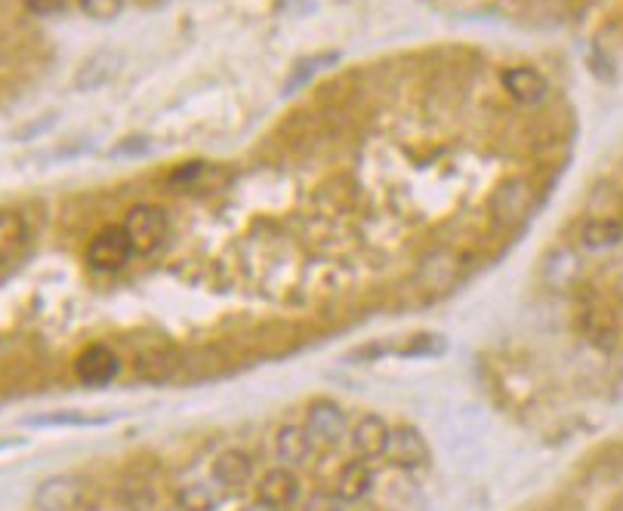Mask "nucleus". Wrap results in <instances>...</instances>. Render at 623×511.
I'll return each instance as SVG.
<instances>
[{
    "label": "nucleus",
    "instance_id": "nucleus-4",
    "mask_svg": "<svg viewBox=\"0 0 623 511\" xmlns=\"http://www.w3.org/2000/svg\"><path fill=\"white\" fill-rule=\"evenodd\" d=\"M130 255H133V243L124 231V225L99 228L87 243V265L93 272H121L130 262Z\"/></svg>",
    "mask_w": 623,
    "mask_h": 511
},
{
    "label": "nucleus",
    "instance_id": "nucleus-1",
    "mask_svg": "<svg viewBox=\"0 0 623 511\" xmlns=\"http://www.w3.org/2000/svg\"><path fill=\"white\" fill-rule=\"evenodd\" d=\"M534 210V186L525 179V176H513V179H503L501 186L491 191V201H487V213L494 216L497 225H521V222L531 216Z\"/></svg>",
    "mask_w": 623,
    "mask_h": 511
},
{
    "label": "nucleus",
    "instance_id": "nucleus-19",
    "mask_svg": "<svg viewBox=\"0 0 623 511\" xmlns=\"http://www.w3.org/2000/svg\"><path fill=\"white\" fill-rule=\"evenodd\" d=\"M28 243V225L19 213L10 210H0V265L19 259V253L25 250Z\"/></svg>",
    "mask_w": 623,
    "mask_h": 511
},
{
    "label": "nucleus",
    "instance_id": "nucleus-3",
    "mask_svg": "<svg viewBox=\"0 0 623 511\" xmlns=\"http://www.w3.org/2000/svg\"><path fill=\"white\" fill-rule=\"evenodd\" d=\"M303 428H306V435H309L315 447H328V450L340 447L349 438V431H352L343 407L333 404V401H312L309 407H306Z\"/></svg>",
    "mask_w": 623,
    "mask_h": 511
},
{
    "label": "nucleus",
    "instance_id": "nucleus-12",
    "mask_svg": "<svg viewBox=\"0 0 623 511\" xmlns=\"http://www.w3.org/2000/svg\"><path fill=\"white\" fill-rule=\"evenodd\" d=\"M389 431L392 428L386 426V419H380L377 413H364V416L355 419V426L349 431V441L358 450L362 460H377V456H386Z\"/></svg>",
    "mask_w": 623,
    "mask_h": 511
},
{
    "label": "nucleus",
    "instance_id": "nucleus-7",
    "mask_svg": "<svg viewBox=\"0 0 623 511\" xmlns=\"http://www.w3.org/2000/svg\"><path fill=\"white\" fill-rule=\"evenodd\" d=\"M296 499H299V477L294 475V468H284V465L269 468L257 484V502L269 509L287 511L296 506Z\"/></svg>",
    "mask_w": 623,
    "mask_h": 511
},
{
    "label": "nucleus",
    "instance_id": "nucleus-18",
    "mask_svg": "<svg viewBox=\"0 0 623 511\" xmlns=\"http://www.w3.org/2000/svg\"><path fill=\"white\" fill-rule=\"evenodd\" d=\"M580 277V259L568 247H559L553 253L546 255L543 262V281L553 287V290H572Z\"/></svg>",
    "mask_w": 623,
    "mask_h": 511
},
{
    "label": "nucleus",
    "instance_id": "nucleus-2",
    "mask_svg": "<svg viewBox=\"0 0 623 511\" xmlns=\"http://www.w3.org/2000/svg\"><path fill=\"white\" fill-rule=\"evenodd\" d=\"M124 231L130 235L133 253L149 255V253H155L157 247L167 240V235H171V219H167V213H164L161 206L137 204L127 210Z\"/></svg>",
    "mask_w": 623,
    "mask_h": 511
},
{
    "label": "nucleus",
    "instance_id": "nucleus-20",
    "mask_svg": "<svg viewBox=\"0 0 623 511\" xmlns=\"http://www.w3.org/2000/svg\"><path fill=\"white\" fill-rule=\"evenodd\" d=\"M115 502H118V511H157V494L142 480L124 484Z\"/></svg>",
    "mask_w": 623,
    "mask_h": 511
},
{
    "label": "nucleus",
    "instance_id": "nucleus-21",
    "mask_svg": "<svg viewBox=\"0 0 623 511\" xmlns=\"http://www.w3.org/2000/svg\"><path fill=\"white\" fill-rule=\"evenodd\" d=\"M137 373L142 379H149V382H167L171 376L176 373V358L171 352H145V355H139L137 360Z\"/></svg>",
    "mask_w": 623,
    "mask_h": 511
},
{
    "label": "nucleus",
    "instance_id": "nucleus-17",
    "mask_svg": "<svg viewBox=\"0 0 623 511\" xmlns=\"http://www.w3.org/2000/svg\"><path fill=\"white\" fill-rule=\"evenodd\" d=\"M580 243L587 250H614L623 243V222L614 216H589L580 225Z\"/></svg>",
    "mask_w": 623,
    "mask_h": 511
},
{
    "label": "nucleus",
    "instance_id": "nucleus-14",
    "mask_svg": "<svg viewBox=\"0 0 623 511\" xmlns=\"http://www.w3.org/2000/svg\"><path fill=\"white\" fill-rule=\"evenodd\" d=\"M272 447H275L278 465H284V468L306 465V462L312 460V450H315V443H312V438L306 435V428L294 426V423L278 428Z\"/></svg>",
    "mask_w": 623,
    "mask_h": 511
},
{
    "label": "nucleus",
    "instance_id": "nucleus-23",
    "mask_svg": "<svg viewBox=\"0 0 623 511\" xmlns=\"http://www.w3.org/2000/svg\"><path fill=\"white\" fill-rule=\"evenodd\" d=\"M330 62H337V52H325V56H315L309 62H299L294 71V78H291V84H287V93H294L296 86H303L306 81H312V78L321 71V66H330Z\"/></svg>",
    "mask_w": 623,
    "mask_h": 511
},
{
    "label": "nucleus",
    "instance_id": "nucleus-27",
    "mask_svg": "<svg viewBox=\"0 0 623 511\" xmlns=\"http://www.w3.org/2000/svg\"><path fill=\"white\" fill-rule=\"evenodd\" d=\"M201 173H204L201 164H186L183 170H176L174 176H171V182H191V179H198Z\"/></svg>",
    "mask_w": 623,
    "mask_h": 511
},
{
    "label": "nucleus",
    "instance_id": "nucleus-13",
    "mask_svg": "<svg viewBox=\"0 0 623 511\" xmlns=\"http://www.w3.org/2000/svg\"><path fill=\"white\" fill-rule=\"evenodd\" d=\"M121 66H124V56L118 50H111V47L96 50L93 56H87L84 66L78 69V74H74V86L84 90V93H93V90H99V86L108 84V81L118 74Z\"/></svg>",
    "mask_w": 623,
    "mask_h": 511
},
{
    "label": "nucleus",
    "instance_id": "nucleus-8",
    "mask_svg": "<svg viewBox=\"0 0 623 511\" xmlns=\"http://www.w3.org/2000/svg\"><path fill=\"white\" fill-rule=\"evenodd\" d=\"M74 373L84 385H108L115 376L121 373V360L108 345H87L74 358Z\"/></svg>",
    "mask_w": 623,
    "mask_h": 511
},
{
    "label": "nucleus",
    "instance_id": "nucleus-25",
    "mask_svg": "<svg viewBox=\"0 0 623 511\" xmlns=\"http://www.w3.org/2000/svg\"><path fill=\"white\" fill-rule=\"evenodd\" d=\"M346 506L337 494H315L306 499V511H346Z\"/></svg>",
    "mask_w": 623,
    "mask_h": 511
},
{
    "label": "nucleus",
    "instance_id": "nucleus-9",
    "mask_svg": "<svg viewBox=\"0 0 623 511\" xmlns=\"http://www.w3.org/2000/svg\"><path fill=\"white\" fill-rule=\"evenodd\" d=\"M223 487L210 477H186V480H179L174 490V499H176V509L179 511H216L220 509V502H223Z\"/></svg>",
    "mask_w": 623,
    "mask_h": 511
},
{
    "label": "nucleus",
    "instance_id": "nucleus-10",
    "mask_svg": "<svg viewBox=\"0 0 623 511\" xmlns=\"http://www.w3.org/2000/svg\"><path fill=\"white\" fill-rule=\"evenodd\" d=\"M503 90L509 93V99L519 105H540L550 93L546 78L531 66H513L501 74Z\"/></svg>",
    "mask_w": 623,
    "mask_h": 511
},
{
    "label": "nucleus",
    "instance_id": "nucleus-22",
    "mask_svg": "<svg viewBox=\"0 0 623 511\" xmlns=\"http://www.w3.org/2000/svg\"><path fill=\"white\" fill-rule=\"evenodd\" d=\"M445 348H448V340L442 333H416L401 342L396 352L408 358H430V355H445Z\"/></svg>",
    "mask_w": 623,
    "mask_h": 511
},
{
    "label": "nucleus",
    "instance_id": "nucleus-24",
    "mask_svg": "<svg viewBox=\"0 0 623 511\" xmlns=\"http://www.w3.org/2000/svg\"><path fill=\"white\" fill-rule=\"evenodd\" d=\"M78 3H81V10H84L90 19H99V22L121 16L124 10V0H78Z\"/></svg>",
    "mask_w": 623,
    "mask_h": 511
},
{
    "label": "nucleus",
    "instance_id": "nucleus-15",
    "mask_svg": "<svg viewBox=\"0 0 623 511\" xmlns=\"http://www.w3.org/2000/svg\"><path fill=\"white\" fill-rule=\"evenodd\" d=\"M81 502V480L74 475L50 477L35 494V506L40 511H74Z\"/></svg>",
    "mask_w": 623,
    "mask_h": 511
},
{
    "label": "nucleus",
    "instance_id": "nucleus-28",
    "mask_svg": "<svg viewBox=\"0 0 623 511\" xmlns=\"http://www.w3.org/2000/svg\"><path fill=\"white\" fill-rule=\"evenodd\" d=\"M244 511H275V509H269V506H262V502H257V506H247Z\"/></svg>",
    "mask_w": 623,
    "mask_h": 511
},
{
    "label": "nucleus",
    "instance_id": "nucleus-11",
    "mask_svg": "<svg viewBox=\"0 0 623 511\" xmlns=\"http://www.w3.org/2000/svg\"><path fill=\"white\" fill-rule=\"evenodd\" d=\"M210 475H213V480L223 487V494L242 490L244 484H250V477H254V460H250L247 450L232 447V450H223V453L213 460Z\"/></svg>",
    "mask_w": 623,
    "mask_h": 511
},
{
    "label": "nucleus",
    "instance_id": "nucleus-5",
    "mask_svg": "<svg viewBox=\"0 0 623 511\" xmlns=\"http://www.w3.org/2000/svg\"><path fill=\"white\" fill-rule=\"evenodd\" d=\"M467 272L463 255L454 250H433L416 265V284L426 293H448Z\"/></svg>",
    "mask_w": 623,
    "mask_h": 511
},
{
    "label": "nucleus",
    "instance_id": "nucleus-26",
    "mask_svg": "<svg viewBox=\"0 0 623 511\" xmlns=\"http://www.w3.org/2000/svg\"><path fill=\"white\" fill-rule=\"evenodd\" d=\"M22 3L35 16H52V13H59L66 7V0H22Z\"/></svg>",
    "mask_w": 623,
    "mask_h": 511
},
{
    "label": "nucleus",
    "instance_id": "nucleus-16",
    "mask_svg": "<svg viewBox=\"0 0 623 511\" xmlns=\"http://www.w3.org/2000/svg\"><path fill=\"white\" fill-rule=\"evenodd\" d=\"M374 490V468L367 465V460L346 462L337 475V490L343 502H362L364 496H371Z\"/></svg>",
    "mask_w": 623,
    "mask_h": 511
},
{
    "label": "nucleus",
    "instance_id": "nucleus-6",
    "mask_svg": "<svg viewBox=\"0 0 623 511\" xmlns=\"http://www.w3.org/2000/svg\"><path fill=\"white\" fill-rule=\"evenodd\" d=\"M430 443L426 438L416 431L414 426H396L389 431V443H386V460L392 468H401V472H414V468H423L430 462Z\"/></svg>",
    "mask_w": 623,
    "mask_h": 511
}]
</instances>
